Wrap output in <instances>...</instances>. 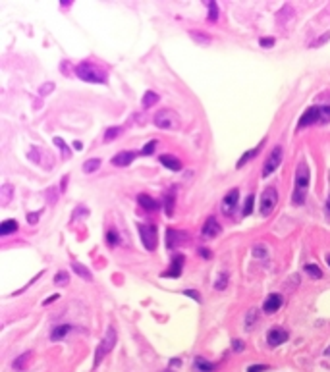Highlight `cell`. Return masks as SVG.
<instances>
[{"mask_svg": "<svg viewBox=\"0 0 330 372\" xmlns=\"http://www.w3.org/2000/svg\"><path fill=\"white\" fill-rule=\"evenodd\" d=\"M307 189H309V166L307 162H299L297 164V170H295V189H294V205H303L305 203V195H307Z\"/></svg>", "mask_w": 330, "mask_h": 372, "instance_id": "cell-1", "label": "cell"}, {"mask_svg": "<svg viewBox=\"0 0 330 372\" xmlns=\"http://www.w3.org/2000/svg\"><path fill=\"white\" fill-rule=\"evenodd\" d=\"M75 75L87 83H106V71L95 62H81L75 66Z\"/></svg>", "mask_w": 330, "mask_h": 372, "instance_id": "cell-2", "label": "cell"}, {"mask_svg": "<svg viewBox=\"0 0 330 372\" xmlns=\"http://www.w3.org/2000/svg\"><path fill=\"white\" fill-rule=\"evenodd\" d=\"M114 345H116V330H114V326H108V330H106V334H104L103 341H101V343H99V347H97V353H95V363H93V367H99V365L103 363L104 357H106V355L114 349Z\"/></svg>", "mask_w": 330, "mask_h": 372, "instance_id": "cell-3", "label": "cell"}, {"mask_svg": "<svg viewBox=\"0 0 330 372\" xmlns=\"http://www.w3.org/2000/svg\"><path fill=\"white\" fill-rule=\"evenodd\" d=\"M153 122H155V125L160 127V129H178V127H180V118H178V114H176L174 110H168V108L158 110L155 114V118H153Z\"/></svg>", "mask_w": 330, "mask_h": 372, "instance_id": "cell-4", "label": "cell"}, {"mask_svg": "<svg viewBox=\"0 0 330 372\" xmlns=\"http://www.w3.org/2000/svg\"><path fill=\"white\" fill-rule=\"evenodd\" d=\"M276 205H278L276 189H274V187H266V189L263 191V197H261V207H259L261 216H264V218L270 216L272 211L276 209Z\"/></svg>", "mask_w": 330, "mask_h": 372, "instance_id": "cell-5", "label": "cell"}, {"mask_svg": "<svg viewBox=\"0 0 330 372\" xmlns=\"http://www.w3.org/2000/svg\"><path fill=\"white\" fill-rule=\"evenodd\" d=\"M282 155H284V151H282V147L278 145V147H274L272 151H270V155L266 157V160H264V166H263V170H261V176L263 177H268L274 170H276L278 166H280V162H282Z\"/></svg>", "mask_w": 330, "mask_h": 372, "instance_id": "cell-6", "label": "cell"}, {"mask_svg": "<svg viewBox=\"0 0 330 372\" xmlns=\"http://www.w3.org/2000/svg\"><path fill=\"white\" fill-rule=\"evenodd\" d=\"M141 241L147 251H155L156 249V226L153 224H139L137 226Z\"/></svg>", "mask_w": 330, "mask_h": 372, "instance_id": "cell-7", "label": "cell"}, {"mask_svg": "<svg viewBox=\"0 0 330 372\" xmlns=\"http://www.w3.org/2000/svg\"><path fill=\"white\" fill-rule=\"evenodd\" d=\"M317 122H321V106H319V105L309 106L301 114V118H299V122H297V127L303 129V127H309V125L317 124Z\"/></svg>", "mask_w": 330, "mask_h": 372, "instance_id": "cell-8", "label": "cell"}, {"mask_svg": "<svg viewBox=\"0 0 330 372\" xmlns=\"http://www.w3.org/2000/svg\"><path fill=\"white\" fill-rule=\"evenodd\" d=\"M238 201H240V191L238 189L228 191L224 199H222V214L224 216H234L236 209H238Z\"/></svg>", "mask_w": 330, "mask_h": 372, "instance_id": "cell-9", "label": "cell"}, {"mask_svg": "<svg viewBox=\"0 0 330 372\" xmlns=\"http://www.w3.org/2000/svg\"><path fill=\"white\" fill-rule=\"evenodd\" d=\"M288 337H290V334H288L284 328L276 326V328H270V330H268V334H266V341H268V345L276 347V345L286 343V341H288Z\"/></svg>", "mask_w": 330, "mask_h": 372, "instance_id": "cell-10", "label": "cell"}, {"mask_svg": "<svg viewBox=\"0 0 330 372\" xmlns=\"http://www.w3.org/2000/svg\"><path fill=\"white\" fill-rule=\"evenodd\" d=\"M220 233H222V226L216 222V218H214V216L207 218V222H205V226H203V237H205V239H212V237H216V235H220Z\"/></svg>", "mask_w": 330, "mask_h": 372, "instance_id": "cell-11", "label": "cell"}, {"mask_svg": "<svg viewBox=\"0 0 330 372\" xmlns=\"http://www.w3.org/2000/svg\"><path fill=\"white\" fill-rule=\"evenodd\" d=\"M280 307H282V295L280 293H270L266 297V301L263 303V311L266 315H274Z\"/></svg>", "mask_w": 330, "mask_h": 372, "instance_id": "cell-12", "label": "cell"}, {"mask_svg": "<svg viewBox=\"0 0 330 372\" xmlns=\"http://www.w3.org/2000/svg\"><path fill=\"white\" fill-rule=\"evenodd\" d=\"M184 241H188V235L184 233V231H178V230H166V245H168V249H176L180 243H184Z\"/></svg>", "mask_w": 330, "mask_h": 372, "instance_id": "cell-13", "label": "cell"}, {"mask_svg": "<svg viewBox=\"0 0 330 372\" xmlns=\"http://www.w3.org/2000/svg\"><path fill=\"white\" fill-rule=\"evenodd\" d=\"M135 157H137V153H133V151H122L112 159V164L118 168H124V166H130L135 160Z\"/></svg>", "mask_w": 330, "mask_h": 372, "instance_id": "cell-14", "label": "cell"}, {"mask_svg": "<svg viewBox=\"0 0 330 372\" xmlns=\"http://www.w3.org/2000/svg\"><path fill=\"white\" fill-rule=\"evenodd\" d=\"M184 265H186V259L182 257V255H176L172 261V268L168 270V272H164V276H170V278H178L180 274H182V268H184Z\"/></svg>", "mask_w": 330, "mask_h": 372, "instance_id": "cell-15", "label": "cell"}, {"mask_svg": "<svg viewBox=\"0 0 330 372\" xmlns=\"http://www.w3.org/2000/svg\"><path fill=\"white\" fill-rule=\"evenodd\" d=\"M158 160H160L162 166H166V168L172 170V172H180V170H182V162L176 159V157H172V155H160Z\"/></svg>", "mask_w": 330, "mask_h": 372, "instance_id": "cell-16", "label": "cell"}, {"mask_svg": "<svg viewBox=\"0 0 330 372\" xmlns=\"http://www.w3.org/2000/svg\"><path fill=\"white\" fill-rule=\"evenodd\" d=\"M137 203L143 207V209H145V211H158V209H160L158 201H156V199H153L151 195H145V193L137 195Z\"/></svg>", "mask_w": 330, "mask_h": 372, "instance_id": "cell-17", "label": "cell"}, {"mask_svg": "<svg viewBox=\"0 0 330 372\" xmlns=\"http://www.w3.org/2000/svg\"><path fill=\"white\" fill-rule=\"evenodd\" d=\"M193 371L195 372H214L216 371V367H214L212 363H208L207 359H203V357H195V361H193Z\"/></svg>", "mask_w": 330, "mask_h": 372, "instance_id": "cell-18", "label": "cell"}, {"mask_svg": "<svg viewBox=\"0 0 330 372\" xmlns=\"http://www.w3.org/2000/svg\"><path fill=\"white\" fill-rule=\"evenodd\" d=\"M71 330V326L69 324H60V326H54L51 332V339L52 341H60V339H64V337L68 336V332Z\"/></svg>", "mask_w": 330, "mask_h": 372, "instance_id": "cell-19", "label": "cell"}, {"mask_svg": "<svg viewBox=\"0 0 330 372\" xmlns=\"http://www.w3.org/2000/svg\"><path fill=\"white\" fill-rule=\"evenodd\" d=\"M31 359H33V353H31V351H27V353L19 355V357H17L16 361H14V365H12V367H14L16 371H25Z\"/></svg>", "mask_w": 330, "mask_h": 372, "instance_id": "cell-20", "label": "cell"}, {"mask_svg": "<svg viewBox=\"0 0 330 372\" xmlns=\"http://www.w3.org/2000/svg\"><path fill=\"white\" fill-rule=\"evenodd\" d=\"M71 268H73V272H75L77 276H81L83 280H87V282H93V274H91V272H89V270H87L81 263H71Z\"/></svg>", "mask_w": 330, "mask_h": 372, "instance_id": "cell-21", "label": "cell"}, {"mask_svg": "<svg viewBox=\"0 0 330 372\" xmlns=\"http://www.w3.org/2000/svg\"><path fill=\"white\" fill-rule=\"evenodd\" d=\"M174 205H176V189H170V193L164 199V209H166V216H172L174 214Z\"/></svg>", "mask_w": 330, "mask_h": 372, "instance_id": "cell-22", "label": "cell"}, {"mask_svg": "<svg viewBox=\"0 0 330 372\" xmlns=\"http://www.w3.org/2000/svg\"><path fill=\"white\" fill-rule=\"evenodd\" d=\"M263 145V143H261ZM261 145L259 147H255V149H251V151H247V153H243L242 155V159L238 160V168H242V166H245V162H249V160H253L257 155H259V151H261Z\"/></svg>", "mask_w": 330, "mask_h": 372, "instance_id": "cell-23", "label": "cell"}, {"mask_svg": "<svg viewBox=\"0 0 330 372\" xmlns=\"http://www.w3.org/2000/svg\"><path fill=\"white\" fill-rule=\"evenodd\" d=\"M17 231V222L16 220H4L2 226H0V235H10Z\"/></svg>", "mask_w": 330, "mask_h": 372, "instance_id": "cell-24", "label": "cell"}, {"mask_svg": "<svg viewBox=\"0 0 330 372\" xmlns=\"http://www.w3.org/2000/svg\"><path fill=\"white\" fill-rule=\"evenodd\" d=\"M156 103H158V95H156L155 91H147L145 97H143V108L155 106Z\"/></svg>", "mask_w": 330, "mask_h": 372, "instance_id": "cell-25", "label": "cell"}, {"mask_svg": "<svg viewBox=\"0 0 330 372\" xmlns=\"http://www.w3.org/2000/svg\"><path fill=\"white\" fill-rule=\"evenodd\" d=\"M101 168V159H89L83 164V172L85 174H93V172H97Z\"/></svg>", "mask_w": 330, "mask_h": 372, "instance_id": "cell-26", "label": "cell"}, {"mask_svg": "<svg viewBox=\"0 0 330 372\" xmlns=\"http://www.w3.org/2000/svg\"><path fill=\"white\" fill-rule=\"evenodd\" d=\"M0 193H2V197H0V203H2V205H8V203H10V199H12V193H14V191H12V185H8V183H6V185L0 189Z\"/></svg>", "mask_w": 330, "mask_h": 372, "instance_id": "cell-27", "label": "cell"}, {"mask_svg": "<svg viewBox=\"0 0 330 372\" xmlns=\"http://www.w3.org/2000/svg\"><path fill=\"white\" fill-rule=\"evenodd\" d=\"M207 6H208V21H210V23H214V21L218 19V8H216V2L208 0Z\"/></svg>", "mask_w": 330, "mask_h": 372, "instance_id": "cell-28", "label": "cell"}, {"mask_svg": "<svg viewBox=\"0 0 330 372\" xmlns=\"http://www.w3.org/2000/svg\"><path fill=\"white\" fill-rule=\"evenodd\" d=\"M305 272H307L311 278H315V280H321V278H323V272H321V268L317 265H305Z\"/></svg>", "mask_w": 330, "mask_h": 372, "instance_id": "cell-29", "label": "cell"}, {"mask_svg": "<svg viewBox=\"0 0 330 372\" xmlns=\"http://www.w3.org/2000/svg\"><path fill=\"white\" fill-rule=\"evenodd\" d=\"M190 35H191V39H193V41H197V43H203V45H208V43H210V37H208L207 33H199V31H191Z\"/></svg>", "mask_w": 330, "mask_h": 372, "instance_id": "cell-30", "label": "cell"}, {"mask_svg": "<svg viewBox=\"0 0 330 372\" xmlns=\"http://www.w3.org/2000/svg\"><path fill=\"white\" fill-rule=\"evenodd\" d=\"M122 133V127H110V129H106V133H104V141H112V139H116L118 135Z\"/></svg>", "mask_w": 330, "mask_h": 372, "instance_id": "cell-31", "label": "cell"}, {"mask_svg": "<svg viewBox=\"0 0 330 372\" xmlns=\"http://www.w3.org/2000/svg\"><path fill=\"white\" fill-rule=\"evenodd\" d=\"M156 143H158L156 139L149 141L147 145H145V147H143V149H141V153H139V155H143V157H149V155H153V153H155V149H156Z\"/></svg>", "mask_w": 330, "mask_h": 372, "instance_id": "cell-32", "label": "cell"}, {"mask_svg": "<svg viewBox=\"0 0 330 372\" xmlns=\"http://www.w3.org/2000/svg\"><path fill=\"white\" fill-rule=\"evenodd\" d=\"M69 282V276H68V272H58L56 276H54V284L56 285H66Z\"/></svg>", "mask_w": 330, "mask_h": 372, "instance_id": "cell-33", "label": "cell"}, {"mask_svg": "<svg viewBox=\"0 0 330 372\" xmlns=\"http://www.w3.org/2000/svg\"><path fill=\"white\" fill-rule=\"evenodd\" d=\"M253 201H255L253 195H249L245 199V207H243V214H245V216H249V214L253 213Z\"/></svg>", "mask_w": 330, "mask_h": 372, "instance_id": "cell-34", "label": "cell"}, {"mask_svg": "<svg viewBox=\"0 0 330 372\" xmlns=\"http://www.w3.org/2000/svg\"><path fill=\"white\" fill-rule=\"evenodd\" d=\"M226 285H228V274H220V278L214 282V289H226Z\"/></svg>", "mask_w": 330, "mask_h": 372, "instance_id": "cell-35", "label": "cell"}, {"mask_svg": "<svg viewBox=\"0 0 330 372\" xmlns=\"http://www.w3.org/2000/svg\"><path fill=\"white\" fill-rule=\"evenodd\" d=\"M54 145H56L58 149H62V151H64V159L68 160L69 159V151H68V147H66V143L62 141L60 137H54Z\"/></svg>", "mask_w": 330, "mask_h": 372, "instance_id": "cell-36", "label": "cell"}, {"mask_svg": "<svg viewBox=\"0 0 330 372\" xmlns=\"http://www.w3.org/2000/svg\"><path fill=\"white\" fill-rule=\"evenodd\" d=\"M52 91H54V83H45V85H41V89H39V95L47 97V95H51Z\"/></svg>", "mask_w": 330, "mask_h": 372, "instance_id": "cell-37", "label": "cell"}, {"mask_svg": "<svg viewBox=\"0 0 330 372\" xmlns=\"http://www.w3.org/2000/svg\"><path fill=\"white\" fill-rule=\"evenodd\" d=\"M106 241H108L110 245H116V243H118V233L114 230L106 231Z\"/></svg>", "mask_w": 330, "mask_h": 372, "instance_id": "cell-38", "label": "cell"}, {"mask_svg": "<svg viewBox=\"0 0 330 372\" xmlns=\"http://www.w3.org/2000/svg\"><path fill=\"white\" fill-rule=\"evenodd\" d=\"M264 371H268L266 365H253V367L247 369V372H264Z\"/></svg>", "mask_w": 330, "mask_h": 372, "instance_id": "cell-39", "label": "cell"}, {"mask_svg": "<svg viewBox=\"0 0 330 372\" xmlns=\"http://www.w3.org/2000/svg\"><path fill=\"white\" fill-rule=\"evenodd\" d=\"M259 43H261V47H266V49H270V47L274 45V39H261Z\"/></svg>", "mask_w": 330, "mask_h": 372, "instance_id": "cell-40", "label": "cell"}, {"mask_svg": "<svg viewBox=\"0 0 330 372\" xmlns=\"http://www.w3.org/2000/svg\"><path fill=\"white\" fill-rule=\"evenodd\" d=\"M184 293H186V295H190V297H193L195 301H201V295H199L197 291H193V289H188V291H184Z\"/></svg>", "mask_w": 330, "mask_h": 372, "instance_id": "cell-41", "label": "cell"}, {"mask_svg": "<svg viewBox=\"0 0 330 372\" xmlns=\"http://www.w3.org/2000/svg\"><path fill=\"white\" fill-rule=\"evenodd\" d=\"M39 214H41V213L27 214V222H29V224H33V226H35V224H37V218H39Z\"/></svg>", "mask_w": 330, "mask_h": 372, "instance_id": "cell-42", "label": "cell"}, {"mask_svg": "<svg viewBox=\"0 0 330 372\" xmlns=\"http://www.w3.org/2000/svg\"><path fill=\"white\" fill-rule=\"evenodd\" d=\"M329 39H330V33H325V37H321V39H319L317 43H313V47H319V45H323V43H327Z\"/></svg>", "mask_w": 330, "mask_h": 372, "instance_id": "cell-43", "label": "cell"}, {"mask_svg": "<svg viewBox=\"0 0 330 372\" xmlns=\"http://www.w3.org/2000/svg\"><path fill=\"white\" fill-rule=\"evenodd\" d=\"M234 349H236V351H242V349H243L242 339H236V341H234Z\"/></svg>", "mask_w": 330, "mask_h": 372, "instance_id": "cell-44", "label": "cell"}, {"mask_svg": "<svg viewBox=\"0 0 330 372\" xmlns=\"http://www.w3.org/2000/svg\"><path fill=\"white\" fill-rule=\"evenodd\" d=\"M199 255H203L205 259H210V253H208V249H205V247L199 249Z\"/></svg>", "mask_w": 330, "mask_h": 372, "instance_id": "cell-45", "label": "cell"}, {"mask_svg": "<svg viewBox=\"0 0 330 372\" xmlns=\"http://www.w3.org/2000/svg\"><path fill=\"white\" fill-rule=\"evenodd\" d=\"M73 149H75V151H81V149H83V145H81L79 141H75V143H73Z\"/></svg>", "mask_w": 330, "mask_h": 372, "instance_id": "cell-46", "label": "cell"}, {"mask_svg": "<svg viewBox=\"0 0 330 372\" xmlns=\"http://www.w3.org/2000/svg\"><path fill=\"white\" fill-rule=\"evenodd\" d=\"M325 209H327V214L330 216V195H329V199H327V205H325Z\"/></svg>", "mask_w": 330, "mask_h": 372, "instance_id": "cell-47", "label": "cell"}, {"mask_svg": "<svg viewBox=\"0 0 330 372\" xmlns=\"http://www.w3.org/2000/svg\"><path fill=\"white\" fill-rule=\"evenodd\" d=\"M325 355H329V357H330V347L327 349V351H325Z\"/></svg>", "mask_w": 330, "mask_h": 372, "instance_id": "cell-48", "label": "cell"}, {"mask_svg": "<svg viewBox=\"0 0 330 372\" xmlns=\"http://www.w3.org/2000/svg\"><path fill=\"white\" fill-rule=\"evenodd\" d=\"M327 261H329V266H330V255H329V257H327Z\"/></svg>", "mask_w": 330, "mask_h": 372, "instance_id": "cell-49", "label": "cell"}, {"mask_svg": "<svg viewBox=\"0 0 330 372\" xmlns=\"http://www.w3.org/2000/svg\"><path fill=\"white\" fill-rule=\"evenodd\" d=\"M162 372H174V371H162Z\"/></svg>", "mask_w": 330, "mask_h": 372, "instance_id": "cell-50", "label": "cell"}]
</instances>
